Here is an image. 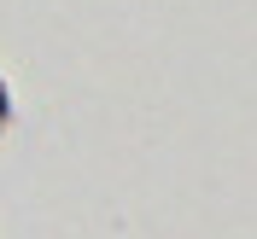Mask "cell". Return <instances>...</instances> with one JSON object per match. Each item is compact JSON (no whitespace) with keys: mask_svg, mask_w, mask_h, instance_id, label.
<instances>
[{"mask_svg":"<svg viewBox=\"0 0 257 239\" xmlns=\"http://www.w3.org/2000/svg\"><path fill=\"white\" fill-rule=\"evenodd\" d=\"M6 111H12V105H6V88H0V128H6Z\"/></svg>","mask_w":257,"mask_h":239,"instance_id":"obj_1","label":"cell"}]
</instances>
